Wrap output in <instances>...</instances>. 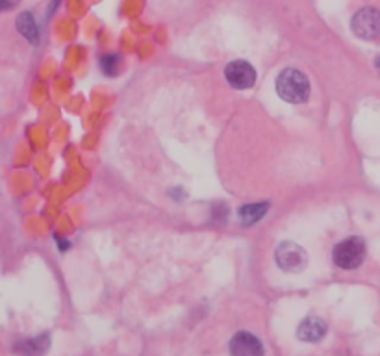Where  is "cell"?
I'll list each match as a JSON object with an SVG mask.
<instances>
[{"instance_id": "obj_1", "label": "cell", "mask_w": 380, "mask_h": 356, "mask_svg": "<svg viewBox=\"0 0 380 356\" xmlns=\"http://www.w3.org/2000/svg\"><path fill=\"white\" fill-rule=\"evenodd\" d=\"M276 93L289 104L306 102L310 97V82L306 74L297 69H284L276 78Z\"/></svg>"}, {"instance_id": "obj_2", "label": "cell", "mask_w": 380, "mask_h": 356, "mask_svg": "<svg viewBox=\"0 0 380 356\" xmlns=\"http://www.w3.org/2000/svg\"><path fill=\"white\" fill-rule=\"evenodd\" d=\"M332 258H334V264L342 269H356L362 265L366 258V243L362 238L350 236L334 247Z\"/></svg>"}, {"instance_id": "obj_3", "label": "cell", "mask_w": 380, "mask_h": 356, "mask_svg": "<svg viewBox=\"0 0 380 356\" xmlns=\"http://www.w3.org/2000/svg\"><path fill=\"white\" fill-rule=\"evenodd\" d=\"M275 260L278 267L288 273H301L308 264L306 251L293 241H282L276 247Z\"/></svg>"}, {"instance_id": "obj_4", "label": "cell", "mask_w": 380, "mask_h": 356, "mask_svg": "<svg viewBox=\"0 0 380 356\" xmlns=\"http://www.w3.org/2000/svg\"><path fill=\"white\" fill-rule=\"evenodd\" d=\"M353 30L362 39H375L380 36V12L375 8H364L353 17Z\"/></svg>"}, {"instance_id": "obj_5", "label": "cell", "mask_w": 380, "mask_h": 356, "mask_svg": "<svg viewBox=\"0 0 380 356\" xmlns=\"http://www.w3.org/2000/svg\"><path fill=\"white\" fill-rule=\"evenodd\" d=\"M225 76L234 89H249L256 82V71L251 63L243 62V60L228 63L225 69Z\"/></svg>"}, {"instance_id": "obj_6", "label": "cell", "mask_w": 380, "mask_h": 356, "mask_svg": "<svg viewBox=\"0 0 380 356\" xmlns=\"http://www.w3.org/2000/svg\"><path fill=\"white\" fill-rule=\"evenodd\" d=\"M232 356H264V345L251 332H238L230 342Z\"/></svg>"}, {"instance_id": "obj_7", "label": "cell", "mask_w": 380, "mask_h": 356, "mask_svg": "<svg viewBox=\"0 0 380 356\" xmlns=\"http://www.w3.org/2000/svg\"><path fill=\"white\" fill-rule=\"evenodd\" d=\"M326 334V323L321 318H306L299 325V331H297V336L301 342H306V344H317L321 340L325 338Z\"/></svg>"}, {"instance_id": "obj_8", "label": "cell", "mask_w": 380, "mask_h": 356, "mask_svg": "<svg viewBox=\"0 0 380 356\" xmlns=\"http://www.w3.org/2000/svg\"><path fill=\"white\" fill-rule=\"evenodd\" d=\"M50 347L49 336H39V338L23 340L21 344L15 345V351L23 356H41Z\"/></svg>"}, {"instance_id": "obj_9", "label": "cell", "mask_w": 380, "mask_h": 356, "mask_svg": "<svg viewBox=\"0 0 380 356\" xmlns=\"http://www.w3.org/2000/svg\"><path fill=\"white\" fill-rule=\"evenodd\" d=\"M269 210V204L265 203H256V204H245L239 210V219L245 227H251V225H256Z\"/></svg>"}, {"instance_id": "obj_10", "label": "cell", "mask_w": 380, "mask_h": 356, "mask_svg": "<svg viewBox=\"0 0 380 356\" xmlns=\"http://www.w3.org/2000/svg\"><path fill=\"white\" fill-rule=\"evenodd\" d=\"M17 28L28 41L37 43V26L32 13H21V17L17 19Z\"/></svg>"}, {"instance_id": "obj_11", "label": "cell", "mask_w": 380, "mask_h": 356, "mask_svg": "<svg viewBox=\"0 0 380 356\" xmlns=\"http://www.w3.org/2000/svg\"><path fill=\"white\" fill-rule=\"evenodd\" d=\"M117 65H119V58L117 56H106V58H102V62H100L102 71L106 74H110V76H113L117 73Z\"/></svg>"}]
</instances>
